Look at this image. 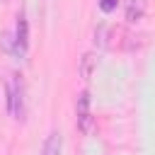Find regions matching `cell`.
<instances>
[{
    "mask_svg": "<svg viewBox=\"0 0 155 155\" xmlns=\"http://www.w3.org/2000/svg\"><path fill=\"white\" fill-rule=\"evenodd\" d=\"M7 109L15 119L24 116V85L19 75H12L7 82Z\"/></svg>",
    "mask_w": 155,
    "mask_h": 155,
    "instance_id": "cell-1",
    "label": "cell"
},
{
    "mask_svg": "<svg viewBox=\"0 0 155 155\" xmlns=\"http://www.w3.org/2000/svg\"><path fill=\"white\" fill-rule=\"evenodd\" d=\"M78 128L85 133V136H90L92 131H94V119H92V114H90V92L85 90V92H80L78 94Z\"/></svg>",
    "mask_w": 155,
    "mask_h": 155,
    "instance_id": "cell-2",
    "label": "cell"
},
{
    "mask_svg": "<svg viewBox=\"0 0 155 155\" xmlns=\"http://www.w3.org/2000/svg\"><path fill=\"white\" fill-rule=\"evenodd\" d=\"M12 39H15V51L12 53L24 56L27 53V44H29V27H27V17L24 15L17 17V31H15Z\"/></svg>",
    "mask_w": 155,
    "mask_h": 155,
    "instance_id": "cell-3",
    "label": "cell"
},
{
    "mask_svg": "<svg viewBox=\"0 0 155 155\" xmlns=\"http://www.w3.org/2000/svg\"><path fill=\"white\" fill-rule=\"evenodd\" d=\"M61 148H63V136H61L58 131H53V133L46 138L41 155H61Z\"/></svg>",
    "mask_w": 155,
    "mask_h": 155,
    "instance_id": "cell-4",
    "label": "cell"
},
{
    "mask_svg": "<svg viewBox=\"0 0 155 155\" xmlns=\"http://www.w3.org/2000/svg\"><path fill=\"white\" fill-rule=\"evenodd\" d=\"M143 17V2L140 0H131L128 2V10H126V19L128 22H138Z\"/></svg>",
    "mask_w": 155,
    "mask_h": 155,
    "instance_id": "cell-5",
    "label": "cell"
},
{
    "mask_svg": "<svg viewBox=\"0 0 155 155\" xmlns=\"http://www.w3.org/2000/svg\"><path fill=\"white\" fill-rule=\"evenodd\" d=\"M92 63H94V58L87 53V56H82V78L85 80H90V75H92Z\"/></svg>",
    "mask_w": 155,
    "mask_h": 155,
    "instance_id": "cell-6",
    "label": "cell"
},
{
    "mask_svg": "<svg viewBox=\"0 0 155 155\" xmlns=\"http://www.w3.org/2000/svg\"><path fill=\"white\" fill-rule=\"evenodd\" d=\"M116 2H119V0H99V7H102L104 12H111V10L116 7Z\"/></svg>",
    "mask_w": 155,
    "mask_h": 155,
    "instance_id": "cell-7",
    "label": "cell"
}]
</instances>
